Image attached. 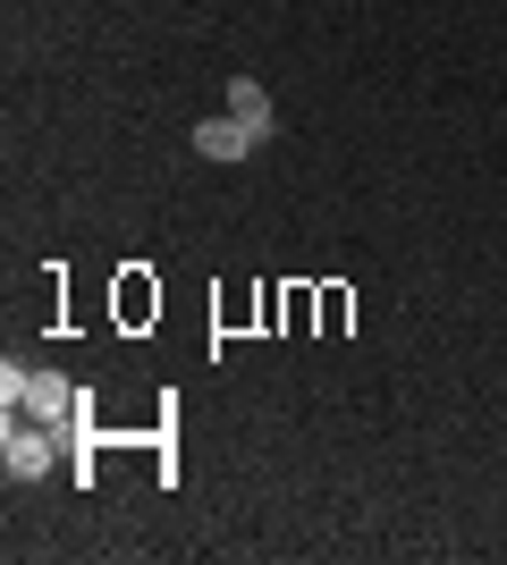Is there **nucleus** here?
<instances>
[{"label": "nucleus", "instance_id": "f257e3e1", "mask_svg": "<svg viewBox=\"0 0 507 565\" xmlns=\"http://www.w3.org/2000/svg\"><path fill=\"white\" fill-rule=\"evenodd\" d=\"M18 414H34V423H68V414H76V380H60V372H25Z\"/></svg>", "mask_w": 507, "mask_h": 565}, {"label": "nucleus", "instance_id": "f03ea898", "mask_svg": "<svg viewBox=\"0 0 507 565\" xmlns=\"http://www.w3.org/2000/svg\"><path fill=\"white\" fill-rule=\"evenodd\" d=\"M254 143H263V136H254L245 118H229V110H220V118H203V127H194V152H203V161H245Z\"/></svg>", "mask_w": 507, "mask_h": 565}, {"label": "nucleus", "instance_id": "7ed1b4c3", "mask_svg": "<svg viewBox=\"0 0 507 565\" xmlns=\"http://www.w3.org/2000/svg\"><path fill=\"white\" fill-rule=\"evenodd\" d=\"M229 118H245L254 136H271V94L254 85V76H229Z\"/></svg>", "mask_w": 507, "mask_h": 565}]
</instances>
